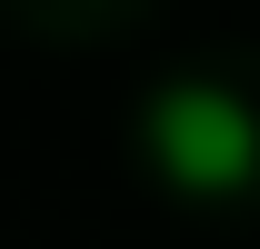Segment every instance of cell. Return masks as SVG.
<instances>
[{"mask_svg":"<svg viewBox=\"0 0 260 249\" xmlns=\"http://www.w3.org/2000/svg\"><path fill=\"white\" fill-rule=\"evenodd\" d=\"M140 159L180 199H240L260 180V110L220 80H160L140 110Z\"/></svg>","mask_w":260,"mask_h":249,"instance_id":"1","label":"cell"}]
</instances>
